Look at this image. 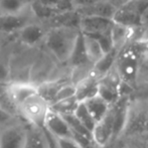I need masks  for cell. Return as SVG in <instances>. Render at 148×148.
<instances>
[{
    "instance_id": "obj_1",
    "label": "cell",
    "mask_w": 148,
    "mask_h": 148,
    "mask_svg": "<svg viewBox=\"0 0 148 148\" xmlns=\"http://www.w3.org/2000/svg\"><path fill=\"white\" fill-rule=\"evenodd\" d=\"M80 34L81 30L76 28H51L47 30L43 47L56 62L66 64L70 62Z\"/></svg>"
},
{
    "instance_id": "obj_2",
    "label": "cell",
    "mask_w": 148,
    "mask_h": 148,
    "mask_svg": "<svg viewBox=\"0 0 148 148\" xmlns=\"http://www.w3.org/2000/svg\"><path fill=\"white\" fill-rule=\"evenodd\" d=\"M15 109L26 123L32 126L43 127L51 111V104L37 93L23 101Z\"/></svg>"
},
{
    "instance_id": "obj_3",
    "label": "cell",
    "mask_w": 148,
    "mask_h": 148,
    "mask_svg": "<svg viewBox=\"0 0 148 148\" xmlns=\"http://www.w3.org/2000/svg\"><path fill=\"white\" fill-rule=\"evenodd\" d=\"M140 66V53L136 51L132 42L119 53L115 68L124 84L133 87L137 81Z\"/></svg>"
},
{
    "instance_id": "obj_4",
    "label": "cell",
    "mask_w": 148,
    "mask_h": 148,
    "mask_svg": "<svg viewBox=\"0 0 148 148\" xmlns=\"http://www.w3.org/2000/svg\"><path fill=\"white\" fill-rule=\"evenodd\" d=\"M28 136V124L17 120L0 131V148H25Z\"/></svg>"
},
{
    "instance_id": "obj_5",
    "label": "cell",
    "mask_w": 148,
    "mask_h": 148,
    "mask_svg": "<svg viewBox=\"0 0 148 148\" xmlns=\"http://www.w3.org/2000/svg\"><path fill=\"white\" fill-rule=\"evenodd\" d=\"M47 28L38 21H33L24 26L15 34L16 41L20 45L29 49H36L43 45L47 33Z\"/></svg>"
},
{
    "instance_id": "obj_6",
    "label": "cell",
    "mask_w": 148,
    "mask_h": 148,
    "mask_svg": "<svg viewBox=\"0 0 148 148\" xmlns=\"http://www.w3.org/2000/svg\"><path fill=\"white\" fill-rule=\"evenodd\" d=\"M43 128L55 138L62 139V140H74L76 141L73 131L71 130L68 122L64 116L51 109L49 115L45 119ZM77 142V141H76ZM78 143V142H77Z\"/></svg>"
},
{
    "instance_id": "obj_7",
    "label": "cell",
    "mask_w": 148,
    "mask_h": 148,
    "mask_svg": "<svg viewBox=\"0 0 148 148\" xmlns=\"http://www.w3.org/2000/svg\"><path fill=\"white\" fill-rule=\"evenodd\" d=\"M38 93L37 86L30 82H11L5 86L6 99L14 108L28 99L31 96Z\"/></svg>"
},
{
    "instance_id": "obj_8",
    "label": "cell",
    "mask_w": 148,
    "mask_h": 148,
    "mask_svg": "<svg viewBox=\"0 0 148 148\" xmlns=\"http://www.w3.org/2000/svg\"><path fill=\"white\" fill-rule=\"evenodd\" d=\"M37 21L30 9L21 14H0V31L15 35L25 25Z\"/></svg>"
},
{
    "instance_id": "obj_9",
    "label": "cell",
    "mask_w": 148,
    "mask_h": 148,
    "mask_svg": "<svg viewBox=\"0 0 148 148\" xmlns=\"http://www.w3.org/2000/svg\"><path fill=\"white\" fill-rule=\"evenodd\" d=\"M114 123L113 140H116L123 133L128 122L130 113V100L128 95H122L114 105L111 106Z\"/></svg>"
},
{
    "instance_id": "obj_10",
    "label": "cell",
    "mask_w": 148,
    "mask_h": 148,
    "mask_svg": "<svg viewBox=\"0 0 148 148\" xmlns=\"http://www.w3.org/2000/svg\"><path fill=\"white\" fill-rule=\"evenodd\" d=\"M114 136V123H113V114L110 108L108 114L101 121L96 124L93 132L92 138L93 143L98 148L108 146L109 143L113 140Z\"/></svg>"
},
{
    "instance_id": "obj_11",
    "label": "cell",
    "mask_w": 148,
    "mask_h": 148,
    "mask_svg": "<svg viewBox=\"0 0 148 148\" xmlns=\"http://www.w3.org/2000/svg\"><path fill=\"white\" fill-rule=\"evenodd\" d=\"M114 25L113 19L98 16H81L80 30L84 34H98L110 32Z\"/></svg>"
},
{
    "instance_id": "obj_12",
    "label": "cell",
    "mask_w": 148,
    "mask_h": 148,
    "mask_svg": "<svg viewBox=\"0 0 148 148\" xmlns=\"http://www.w3.org/2000/svg\"><path fill=\"white\" fill-rule=\"evenodd\" d=\"M75 86L76 97L80 103H84L99 94V80L91 74L77 82Z\"/></svg>"
},
{
    "instance_id": "obj_13",
    "label": "cell",
    "mask_w": 148,
    "mask_h": 148,
    "mask_svg": "<svg viewBox=\"0 0 148 148\" xmlns=\"http://www.w3.org/2000/svg\"><path fill=\"white\" fill-rule=\"evenodd\" d=\"M80 23H81V15L76 11L62 12V13L57 15L53 19L49 20L45 23H42L47 29L51 28H57V27H66V28H76L80 29Z\"/></svg>"
},
{
    "instance_id": "obj_14",
    "label": "cell",
    "mask_w": 148,
    "mask_h": 148,
    "mask_svg": "<svg viewBox=\"0 0 148 148\" xmlns=\"http://www.w3.org/2000/svg\"><path fill=\"white\" fill-rule=\"evenodd\" d=\"M116 8L107 0H103L101 2L88 6V7L79 8L76 11L81 16H98V17H105L113 19V16L116 12Z\"/></svg>"
},
{
    "instance_id": "obj_15",
    "label": "cell",
    "mask_w": 148,
    "mask_h": 148,
    "mask_svg": "<svg viewBox=\"0 0 148 148\" xmlns=\"http://www.w3.org/2000/svg\"><path fill=\"white\" fill-rule=\"evenodd\" d=\"M118 55L119 51H117L116 49H112L111 51L105 53L95 64H93L91 75H93L98 80H101L102 78H104L115 66Z\"/></svg>"
},
{
    "instance_id": "obj_16",
    "label": "cell",
    "mask_w": 148,
    "mask_h": 148,
    "mask_svg": "<svg viewBox=\"0 0 148 148\" xmlns=\"http://www.w3.org/2000/svg\"><path fill=\"white\" fill-rule=\"evenodd\" d=\"M25 148H51L47 130L43 127L28 124V136Z\"/></svg>"
},
{
    "instance_id": "obj_17",
    "label": "cell",
    "mask_w": 148,
    "mask_h": 148,
    "mask_svg": "<svg viewBox=\"0 0 148 148\" xmlns=\"http://www.w3.org/2000/svg\"><path fill=\"white\" fill-rule=\"evenodd\" d=\"M84 104L86 105L87 109L89 110V112L97 123L107 115L111 108V106L107 102L104 101L99 95L84 102Z\"/></svg>"
},
{
    "instance_id": "obj_18",
    "label": "cell",
    "mask_w": 148,
    "mask_h": 148,
    "mask_svg": "<svg viewBox=\"0 0 148 148\" xmlns=\"http://www.w3.org/2000/svg\"><path fill=\"white\" fill-rule=\"evenodd\" d=\"M30 0H0V14H21L29 10Z\"/></svg>"
},
{
    "instance_id": "obj_19",
    "label": "cell",
    "mask_w": 148,
    "mask_h": 148,
    "mask_svg": "<svg viewBox=\"0 0 148 148\" xmlns=\"http://www.w3.org/2000/svg\"><path fill=\"white\" fill-rule=\"evenodd\" d=\"M82 34L85 51H86L89 62L92 64H95L98 60L105 55V53H104L101 45L94 37H92L91 35L88 34H84V33H82Z\"/></svg>"
},
{
    "instance_id": "obj_20",
    "label": "cell",
    "mask_w": 148,
    "mask_h": 148,
    "mask_svg": "<svg viewBox=\"0 0 148 148\" xmlns=\"http://www.w3.org/2000/svg\"><path fill=\"white\" fill-rule=\"evenodd\" d=\"M69 64H72L74 68H83V66H93V64L89 62L86 51H85L82 32H81L80 36L78 38V41L76 43V47L74 49V51H73V55L71 57Z\"/></svg>"
},
{
    "instance_id": "obj_21",
    "label": "cell",
    "mask_w": 148,
    "mask_h": 148,
    "mask_svg": "<svg viewBox=\"0 0 148 148\" xmlns=\"http://www.w3.org/2000/svg\"><path fill=\"white\" fill-rule=\"evenodd\" d=\"M79 104L80 102L78 101L77 97H73L51 104V109L60 115H68V114H74L76 112Z\"/></svg>"
},
{
    "instance_id": "obj_22",
    "label": "cell",
    "mask_w": 148,
    "mask_h": 148,
    "mask_svg": "<svg viewBox=\"0 0 148 148\" xmlns=\"http://www.w3.org/2000/svg\"><path fill=\"white\" fill-rule=\"evenodd\" d=\"M75 115L77 116V118L81 121L83 125L88 129L89 131L93 132L94 128H95L97 122L95 121V119L93 118V116L91 115V113L89 112V110L87 109L86 105L84 103H80L77 108Z\"/></svg>"
},
{
    "instance_id": "obj_23",
    "label": "cell",
    "mask_w": 148,
    "mask_h": 148,
    "mask_svg": "<svg viewBox=\"0 0 148 148\" xmlns=\"http://www.w3.org/2000/svg\"><path fill=\"white\" fill-rule=\"evenodd\" d=\"M11 53L7 57L0 56V85L7 86L12 82L11 72Z\"/></svg>"
},
{
    "instance_id": "obj_24",
    "label": "cell",
    "mask_w": 148,
    "mask_h": 148,
    "mask_svg": "<svg viewBox=\"0 0 148 148\" xmlns=\"http://www.w3.org/2000/svg\"><path fill=\"white\" fill-rule=\"evenodd\" d=\"M30 1L38 2L40 4L56 9L60 12H66L75 10L72 0H30Z\"/></svg>"
},
{
    "instance_id": "obj_25",
    "label": "cell",
    "mask_w": 148,
    "mask_h": 148,
    "mask_svg": "<svg viewBox=\"0 0 148 148\" xmlns=\"http://www.w3.org/2000/svg\"><path fill=\"white\" fill-rule=\"evenodd\" d=\"M76 97V86L74 83H68L64 84L58 91L57 95H56L55 99H53V103H57L59 101H62V100L69 99V98Z\"/></svg>"
},
{
    "instance_id": "obj_26",
    "label": "cell",
    "mask_w": 148,
    "mask_h": 148,
    "mask_svg": "<svg viewBox=\"0 0 148 148\" xmlns=\"http://www.w3.org/2000/svg\"><path fill=\"white\" fill-rule=\"evenodd\" d=\"M15 121H17V119H15L13 114L10 113L8 110H6L5 108L0 105V129L15 122Z\"/></svg>"
},
{
    "instance_id": "obj_27",
    "label": "cell",
    "mask_w": 148,
    "mask_h": 148,
    "mask_svg": "<svg viewBox=\"0 0 148 148\" xmlns=\"http://www.w3.org/2000/svg\"><path fill=\"white\" fill-rule=\"evenodd\" d=\"M132 45L136 49V51L141 55L148 56V36H143L137 40L133 41Z\"/></svg>"
},
{
    "instance_id": "obj_28",
    "label": "cell",
    "mask_w": 148,
    "mask_h": 148,
    "mask_svg": "<svg viewBox=\"0 0 148 148\" xmlns=\"http://www.w3.org/2000/svg\"><path fill=\"white\" fill-rule=\"evenodd\" d=\"M101 1H103V0H72L75 10L79 9V8L88 7V6L94 5V4L98 3V2H101Z\"/></svg>"
},
{
    "instance_id": "obj_29",
    "label": "cell",
    "mask_w": 148,
    "mask_h": 148,
    "mask_svg": "<svg viewBox=\"0 0 148 148\" xmlns=\"http://www.w3.org/2000/svg\"><path fill=\"white\" fill-rule=\"evenodd\" d=\"M58 146L59 148H83L79 143L74 140H62V139H57Z\"/></svg>"
},
{
    "instance_id": "obj_30",
    "label": "cell",
    "mask_w": 148,
    "mask_h": 148,
    "mask_svg": "<svg viewBox=\"0 0 148 148\" xmlns=\"http://www.w3.org/2000/svg\"><path fill=\"white\" fill-rule=\"evenodd\" d=\"M139 27L144 28L146 29L148 28V6L143 10V12L141 13L140 16V24H139Z\"/></svg>"
},
{
    "instance_id": "obj_31",
    "label": "cell",
    "mask_w": 148,
    "mask_h": 148,
    "mask_svg": "<svg viewBox=\"0 0 148 148\" xmlns=\"http://www.w3.org/2000/svg\"><path fill=\"white\" fill-rule=\"evenodd\" d=\"M12 37H15V35L8 34V33L1 32V31H0V49L5 47V45H8V42L11 40Z\"/></svg>"
},
{
    "instance_id": "obj_32",
    "label": "cell",
    "mask_w": 148,
    "mask_h": 148,
    "mask_svg": "<svg viewBox=\"0 0 148 148\" xmlns=\"http://www.w3.org/2000/svg\"><path fill=\"white\" fill-rule=\"evenodd\" d=\"M107 1L110 2L116 9H118V8L122 7V6L126 5L127 3H129L131 0H107Z\"/></svg>"
},
{
    "instance_id": "obj_33",
    "label": "cell",
    "mask_w": 148,
    "mask_h": 148,
    "mask_svg": "<svg viewBox=\"0 0 148 148\" xmlns=\"http://www.w3.org/2000/svg\"><path fill=\"white\" fill-rule=\"evenodd\" d=\"M97 148H98V147H97ZM102 148H110V147H109V145H108V146H105V147H102Z\"/></svg>"
},
{
    "instance_id": "obj_34",
    "label": "cell",
    "mask_w": 148,
    "mask_h": 148,
    "mask_svg": "<svg viewBox=\"0 0 148 148\" xmlns=\"http://www.w3.org/2000/svg\"><path fill=\"white\" fill-rule=\"evenodd\" d=\"M0 131H1V129H0Z\"/></svg>"
}]
</instances>
